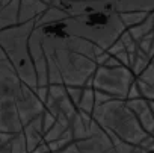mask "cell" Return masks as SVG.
<instances>
[{"label": "cell", "instance_id": "obj_1", "mask_svg": "<svg viewBox=\"0 0 154 153\" xmlns=\"http://www.w3.org/2000/svg\"><path fill=\"white\" fill-rule=\"evenodd\" d=\"M42 111L36 91L21 81L8 58L0 59V130L17 133Z\"/></svg>", "mask_w": 154, "mask_h": 153}, {"label": "cell", "instance_id": "obj_2", "mask_svg": "<svg viewBox=\"0 0 154 153\" xmlns=\"http://www.w3.org/2000/svg\"><path fill=\"white\" fill-rule=\"evenodd\" d=\"M39 29L47 56L48 85L59 84L65 87H86L98 67L97 61L83 53L74 52L68 47L57 44L44 30V27Z\"/></svg>", "mask_w": 154, "mask_h": 153}, {"label": "cell", "instance_id": "obj_3", "mask_svg": "<svg viewBox=\"0 0 154 153\" xmlns=\"http://www.w3.org/2000/svg\"><path fill=\"white\" fill-rule=\"evenodd\" d=\"M48 26L68 35L88 40L104 50H107L125 30L119 14L112 6H103L86 14L72 15Z\"/></svg>", "mask_w": 154, "mask_h": 153}, {"label": "cell", "instance_id": "obj_4", "mask_svg": "<svg viewBox=\"0 0 154 153\" xmlns=\"http://www.w3.org/2000/svg\"><path fill=\"white\" fill-rule=\"evenodd\" d=\"M94 120L107 132L112 141H124L139 145L149 133L143 130L136 115L127 106L125 100L110 99L97 105L92 112Z\"/></svg>", "mask_w": 154, "mask_h": 153}, {"label": "cell", "instance_id": "obj_5", "mask_svg": "<svg viewBox=\"0 0 154 153\" xmlns=\"http://www.w3.org/2000/svg\"><path fill=\"white\" fill-rule=\"evenodd\" d=\"M35 29V20L27 23H18L17 26L0 30V47L5 52L8 61L15 68L17 74L24 84L36 90V71L29 52V38Z\"/></svg>", "mask_w": 154, "mask_h": 153}, {"label": "cell", "instance_id": "obj_6", "mask_svg": "<svg viewBox=\"0 0 154 153\" xmlns=\"http://www.w3.org/2000/svg\"><path fill=\"white\" fill-rule=\"evenodd\" d=\"M134 81H136V76L133 74L130 67L98 65L95 73L92 74L91 81L86 84V87H92L94 90L103 91L109 94L112 99L127 100L128 90Z\"/></svg>", "mask_w": 154, "mask_h": 153}, {"label": "cell", "instance_id": "obj_7", "mask_svg": "<svg viewBox=\"0 0 154 153\" xmlns=\"http://www.w3.org/2000/svg\"><path fill=\"white\" fill-rule=\"evenodd\" d=\"M44 108L54 118L63 120L68 123L72 121V118L77 112V106L69 99V96L66 93V87L59 85V84L48 85V94L44 102Z\"/></svg>", "mask_w": 154, "mask_h": 153}, {"label": "cell", "instance_id": "obj_8", "mask_svg": "<svg viewBox=\"0 0 154 153\" xmlns=\"http://www.w3.org/2000/svg\"><path fill=\"white\" fill-rule=\"evenodd\" d=\"M112 145H113L112 138L107 135V132L104 129H101L100 132H97L91 136L72 141L65 148H62L56 153H104Z\"/></svg>", "mask_w": 154, "mask_h": 153}, {"label": "cell", "instance_id": "obj_9", "mask_svg": "<svg viewBox=\"0 0 154 153\" xmlns=\"http://www.w3.org/2000/svg\"><path fill=\"white\" fill-rule=\"evenodd\" d=\"M29 52L32 56V62L36 71V81L38 87H47L48 85V70H47V56L42 46V35L41 29L35 27L29 38Z\"/></svg>", "mask_w": 154, "mask_h": 153}, {"label": "cell", "instance_id": "obj_10", "mask_svg": "<svg viewBox=\"0 0 154 153\" xmlns=\"http://www.w3.org/2000/svg\"><path fill=\"white\" fill-rule=\"evenodd\" d=\"M127 106L131 109V112L136 115L137 121L140 123V126L143 127V130L149 135L154 133V114L152 109L149 106V100H146L145 97H137V99H128L125 100Z\"/></svg>", "mask_w": 154, "mask_h": 153}, {"label": "cell", "instance_id": "obj_11", "mask_svg": "<svg viewBox=\"0 0 154 153\" xmlns=\"http://www.w3.org/2000/svg\"><path fill=\"white\" fill-rule=\"evenodd\" d=\"M23 133H24V138H26V142H27V148H29V153L44 141V127H42V112L33 118L32 121H29L24 127H23Z\"/></svg>", "mask_w": 154, "mask_h": 153}, {"label": "cell", "instance_id": "obj_12", "mask_svg": "<svg viewBox=\"0 0 154 153\" xmlns=\"http://www.w3.org/2000/svg\"><path fill=\"white\" fill-rule=\"evenodd\" d=\"M48 8L42 0H20L18 9V23H27L30 20H36L45 9Z\"/></svg>", "mask_w": 154, "mask_h": 153}, {"label": "cell", "instance_id": "obj_13", "mask_svg": "<svg viewBox=\"0 0 154 153\" xmlns=\"http://www.w3.org/2000/svg\"><path fill=\"white\" fill-rule=\"evenodd\" d=\"M136 85L146 100H154V62L151 61L149 65L136 78Z\"/></svg>", "mask_w": 154, "mask_h": 153}, {"label": "cell", "instance_id": "obj_14", "mask_svg": "<svg viewBox=\"0 0 154 153\" xmlns=\"http://www.w3.org/2000/svg\"><path fill=\"white\" fill-rule=\"evenodd\" d=\"M18 9L20 0H11L0 6V30L18 24Z\"/></svg>", "mask_w": 154, "mask_h": 153}, {"label": "cell", "instance_id": "obj_15", "mask_svg": "<svg viewBox=\"0 0 154 153\" xmlns=\"http://www.w3.org/2000/svg\"><path fill=\"white\" fill-rule=\"evenodd\" d=\"M69 15L59 6H54V5H48V8L35 20V27H39V26H48V24H54V23H59L65 18H68Z\"/></svg>", "mask_w": 154, "mask_h": 153}, {"label": "cell", "instance_id": "obj_16", "mask_svg": "<svg viewBox=\"0 0 154 153\" xmlns=\"http://www.w3.org/2000/svg\"><path fill=\"white\" fill-rule=\"evenodd\" d=\"M127 30L130 32V35H131L137 43H139L143 37L152 33V30H154V11H149L148 15H146L139 24H136V26H133V27H130V29H127Z\"/></svg>", "mask_w": 154, "mask_h": 153}, {"label": "cell", "instance_id": "obj_17", "mask_svg": "<svg viewBox=\"0 0 154 153\" xmlns=\"http://www.w3.org/2000/svg\"><path fill=\"white\" fill-rule=\"evenodd\" d=\"M94 108H95V90L92 87H85L82 99H80L79 105H77V109L85 112V114L92 115Z\"/></svg>", "mask_w": 154, "mask_h": 153}, {"label": "cell", "instance_id": "obj_18", "mask_svg": "<svg viewBox=\"0 0 154 153\" xmlns=\"http://www.w3.org/2000/svg\"><path fill=\"white\" fill-rule=\"evenodd\" d=\"M148 12L149 11H125V12H118V14H119V18L124 23L125 29H130V27L139 24L148 15Z\"/></svg>", "mask_w": 154, "mask_h": 153}, {"label": "cell", "instance_id": "obj_19", "mask_svg": "<svg viewBox=\"0 0 154 153\" xmlns=\"http://www.w3.org/2000/svg\"><path fill=\"white\" fill-rule=\"evenodd\" d=\"M149 62H151V58L146 53H143L142 50L137 49L136 56H134V59L131 61V65H130V68H131V71H133V74L136 76V78L149 65Z\"/></svg>", "mask_w": 154, "mask_h": 153}, {"label": "cell", "instance_id": "obj_20", "mask_svg": "<svg viewBox=\"0 0 154 153\" xmlns=\"http://www.w3.org/2000/svg\"><path fill=\"white\" fill-rule=\"evenodd\" d=\"M104 153H146L140 145H136V144H128V142H124V141H115L113 145L106 150Z\"/></svg>", "mask_w": 154, "mask_h": 153}, {"label": "cell", "instance_id": "obj_21", "mask_svg": "<svg viewBox=\"0 0 154 153\" xmlns=\"http://www.w3.org/2000/svg\"><path fill=\"white\" fill-rule=\"evenodd\" d=\"M72 141H74V136H72V130H71V127H69V129H68L66 132H63L57 139L50 141V142H47V144H48L50 151H51V153H56V151L65 148V147H66L68 144H71Z\"/></svg>", "mask_w": 154, "mask_h": 153}, {"label": "cell", "instance_id": "obj_22", "mask_svg": "<svg viewBox=\"0 0 154 153\" xmlns=\"http://www.w3.org/2000/svg\"><path fill=\"white\" fill-rule=\"evenodd\" d=\"M119 41L124 44V49L127 50V53H128V56H130V65H131V61L134 59V56H136V52H137V41L130 35V32L125 29L119 37Z\"/></svg>", "mask_w": 154, "mask_h": 153}, {"label": "cell", "instance_id": "obj_23", "mask_svg": "<svg viewBox=\"0 0 154 153\" xmlns=\"http://www.w3.org/2000/svg\"><path fill=\"white\" fill-rule=\"evenodd\" d=\"M11 153H29L27 142H26L23 130L12 135V138H11Z\"/></svg>", "mask_w": 154, "mask_h": 153}, {"label": "cell", "instance_id": "obj_24", "mask_svg": "<svg viewBox=\"0 0 154 153\" xmlns=\"http://www.w3.org/2000/svg\"><path fill=\"white\" fill-rule=\"evenodd\" d=\"M83 88H85V87H74V85H69V87H66V93H68L69 99L72 100V103H74L75 106L79 105V102H80V99H82Z\"/></svg>", "mask_w": 154, "mask_h": 153}, {"label": "cell", "instance_id": "obj_25", "mask_svg": "<svg viewBox=\"0 0 154 153\" xmlns=\"http://www.w3.org/2000/svg\"><path fill=\"white\" fill-rule=\"evenodd\" d=\"M139 145H140L146 153H152V151H154V135H148Z\"/></svg>", "mask_w": 154, "mask_h": 153}, {"label": "cell", "instance_id": "obj_26", "mask_svg": "<svg viewBox=\"0 0 154 153\" xmlns=\"http://www.w3.org/2000/svg\"><path fill=\"white\" fill-rule=\"evenodd\" d=\"M110 99H112V97H110L109 94L95 90V106H97V105H101V103H104V102H107V100H110Z\"/></svg>", "mask_w": 154, "mask_h": 153}, {"label": "cell", "instance_id": "obj_27", "mask_svg": "<svg viewBox=\"0 0 154 153\" xmlns=\"http://www.w3.org/2000/svg\"><path fill=\"white\" fill-rule=\"evenodd\" d=\"M142 94H140V91H139V88H137V85H136V81L131 84V87H130V90H128V94H127V100L128 99H137V97H140Z\"/></svg>", "mask_w": 154, "mask_h": 153}, {"label": "cell", "instance_id": "obj_28", "mask_svg": "<svg viewBox=\"0 0 154 153\" xmlns=\"http://www.w3.org/2000/svg\"><path fill=\"white\" fill-rule=\"evenodd\" d=\"M36 94H38V97L42 100V103L45 102V99H47V94H48V85L47 87H36Z\"/></svg>", "mask_w": 154, "mask_h": 153}, {"label": "cell", "instance_id": "obj_29", "mask_svg": "<svg viewBox=\"0 0 154 153\" xmlns=\"http://www.w3.org/2000/svg\"><path fill=\"white\" fill-rule=\"evenodd\" d=\"M12 135H14V133H6V132H2V130H0V147H2Z\"/></svg>", "mask_w": 154, "mask_h": 153}, {"label": "cell", "instance_id": "obj_30", "mask_svg": "<svg viewBox=\"0 0 154 153\" xmlns=\"http://www.w3.org/2000/svg\"><path fill=\"white\" fill-rule=\"evenodd\" d=\"M149 56H151V59H152V56H154V38H152V43H151V50H149Z\"/></svg>", "mask_w": 154, "mask_h": 153}, {"label": "cell", "instance_id": "obj_31", "mask_svg": "<svg viewBox=\"0 0 154 153\" xmlns=\"http://www.w3.org/2000/svg\"><path fill=\"white\" fill-rule=\"evenodd\" d=\"M42 2L47 3V5H51V3H53V0H42Z\"/></svg>", "mask_w": 154, "mask_h": 153}, {"label": "cell", "instance_id": "obj_32", "mask_svg": "<svg viewBox=\"0 0 154 153\" xmlns=\"http://www.w3.org/2000/svg\"><path fill=\"white\" fill-rule=\"evenodd\" d=\"M72 2H82V0H72Z\"/></svg>", "mask_w": 154, "mask_h": 153}, {"label": "cell", "instance_id": "obj_33", "mask_svg": "<svg viewBox=\"0 0 154 153\" xmlns=\"http://www.w3.org/2000/svg\"><path fill=\"white\" fill-rule=\"evenodd\" d=\"M0 6H2V0H0Z\"/></svg>", "mask_w": 154, "mask_h": 153}, {"label": "cell", "instance_id": "obj_34", "mask_svg": "<svg viewBox=\"0 0 154 153\" xmlns=\"http://www.w3.org/2000/svg\"><path fill=\"white\" fill-rule=\"evenodd\" d=\"M151 61H152V62H154V56H152V59H151Z\"/></svg>", "mask_w": 154, "mask_h": 153}, {"label": "cell", "instance_id": "obj_35", "mask_svg": "<svg viewBox=\"0 0 154 153\" xmlns=\"http://www.w3.org/2000/svg\"><path fill=\"white\" fill-rule=\"evenodd\" d=\"M152 35H154V30H152Z\"/></svg>", "mask_w": 154, "mask_h": 153}, {"label": "cell", "instance_id": "obj_36", "mask_svg": "<svg viewBox=\"0 0 154 153\" xmlns=\"http://www.w3.org/2000/svg\"><path fill=\"white\" fill-rule=\"evenodd\" d=\"M152 153H154V151H152Z\"/></svg>", "mask_w": 154, "mask_h": 153}]
</instances>
